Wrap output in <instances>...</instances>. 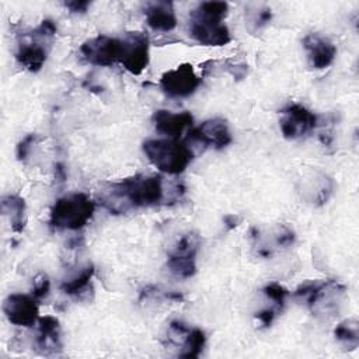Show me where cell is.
<instances>
[{
  "label": "cell",
  "instance_id": "obj_12",
  "mask_svg": "<svg viewBox=\"0 0 359 359\" xmlns=\"http://www.w3.org/2000/svg\"><path fill=\"white\" fill-rule=\"evenodd\" d=\"M3 313L11 324L25 328L32 327L39 320V307L32 294H8L3 302Z\"/></svg>",
  "mask_w": 359,
  "mask_h": 359
},
{
  "label": "cell",
  "instance_id": "obj_7",
  "mask_svg": "<svg viewBox=\"0 0 359 359\" xmlns=\"http://www.w3.org/2000/svg\"><path fill=\"white\" fill-rule=\"evenodd\" d=\"M201 237L195 231L184 233L167 254V268L178 278L188 279L196 273V255Z\"/></svg>",
  "mask_w": 359,
  "mask_h": 359
},
{
  "label": "cell",
  "instance_id": "obj_22",
  "mask_svg": "<svg viewBox=\"0 0 359 359\" xmlns=\"http://www.w3.org/2000/svg\"><path fill=\"white\" fill-rule=\"evenodd\" d=\"M262 292H264V294H265L268 299H271V300L273 302V304H275V307H276L278 310H280V309L285 306V302H286V299H287V296H289V290H287L283 285H280V283H278V282H269V283H266V285L264 286Z\"/></svg>",
  "mask_w": 359,
  "mask_h": 359
},
{
  "label": "cell",
  "instance_id": "obj_4",
  "mask_svg": "<svg viewBox=\"0 0 359 359\" xmlns=\"http://www.w3.org/2000/svg\"><path fill=\"white\" fill-rule=\"evenodd\" d=\"M95 202L84 192H72L55 201L49 224L57 230H80L93 219Z\"/></svg>",
  "mask_w": 359,
  "mask_h": 359
},
{
  "label": "cell",
  "instance_id": "obj_6",
  "mask_svg": "<svg viewBox=\"0 0 359 359\" xmlns=\"http://www.w3.org/2000/svg\"><path fill=\"white\" fill-rule=\"evenodd\" d=\"M345 293V286L337 280H307L296 290V297H307V304L314 314H325L334 311L341 297Z\"/></svg>",
  "mask_w": 359,
  "mask_h": 359
},
{
  "label": "cell",
  "instance_id": "obj_25",
  "mask_svg": "<svg viewBox=\"0 0 359 359\" xmlns=\"http://www.w3.org/2000/svg\"><path fill=\"white\" fill-rule=\"evenodd\" d=\"M296 240L294 231L287 226H280L279 231L275 234V244L278 247H290Z\"/></svg>",
  "mask_w": 359,
  "mask_h": 359
},
{
  "label": "cell",
  "instance_id": "obj_21",
  "mask_svg": "<svg viewBox=\"0 0 359 359\" xmlns=\"http://www.w3.org/2000/svg\"><path fill=\"white\" fill-rule=\"evenodd\" d=\"M206 344V335L201 328H189L185 332L184 337V342H182V348L181 352L178 353L181 358H198L203 349Z\"/></svg>",
  "mask_w": 359,
  "mask_h": 359
},
{
  "label": "cell",
  "instance_id": "obj_5",
  "mask_svg": "<svg viewBox=\"0 0 359 359\" xmlns=\"http://www.w3.org/2000/svg\"><path fill=\"white\" fill-rule=\"evenodd\" d=\"M56 31V24L50 18H45L35 29L22 35L15 52L18 65L31 73L39 72L48 59L49 43H52Z\"/></svg>",
  "mask_w": 359,
  "mask_h": 359
},
{
  "label": "cell",
  "instance_id": "obj_3",
  "mask_svg": "<svg viewBox=\"0 0 359 359\" xmlns=\"http://www.w3.org/2000/svg\"><path fill=\"white\" fill-rule=\"evenodd\" d=\"M142 150L157 170L168 175L184 172L194 158V151L181 139H147Z\"/></svg>",
  "mask_w": 359,
  "mask_h": 359
},
{
  "label": "cell",
  "instance_id": "obj_13",
  "mask_svg": "<svg viewBox=\"0 0 359 359\" xmlns=\"http://www.w3.org/2000/svg\"><path fill=\"white\" fill-rule=\"evenodd\" d=\"M187 139L216 150H222L233 142L229 125L223 118H210L203 121L199 126L192 128L188 132Z\"/></svg>",
  "mask_w": 359,
  "mask_h": 359
},
{
  "label": "cell",
  "instance_id": "obj_15",
  "mask_svg": "<svg viewBox=\"0 0 359 359\" xmlns=\"http://www.w3.org/2000/svg\"><path fill=\"white\" fill-rule=\"evenodd\" d=\"M303 48L313 69L321 70L332 65L337 56V46L325 36L317 32L307 34L303 38Z\"/></svg>",
  "mask_w": 359,
  "mask_h": 359
},
{
  "label": "cell",
  "instance_id": "obj_17",
  "mask_svg": "<svg viewBox=\"0 0 359 359\" xmlns=\"http://www.w3.org/2000/svg\"><path fill=\"white\" fill-rule=\"evenodd\" d=\"M147 25L160 32H170L177 27V14L171 1L147 3L144 8Z\"/></svg>",
  "mask_w": 359,
  "mask_h": 359
},
{
  "label": "cell",
  "instance_id": "obj_20",
  "mask_svg": "<svg viewBox=\"0 0 359 359\" xmlns=\"http://www.w3.org/2000/svg\"><path fill=\"white\" fill-rule=\"evenodd\" d=\"M95 273L94 265L90 262L84 268L80 269L79 273H76L73 278L62 282L60 290L67 296H79L84 293V290L90 286V282Z\"/></svg>",
  "mask_w": 359,
  "mask_h": 359
},
{
  "label": "cell",
  "instance_id": "obj_26",
  "mask_svg": "<svg viewBox=\"0 0 359 359\" xmlns=\"http://www.w3.org/2000/svg\"><path fill=\"white\" fill-rule=\"evenodd\" d=\"M278 313H279V310L276 307H268V309H262V310L257 311L255 313V318L261 323L262 327L268 328V327L272 325V323L276 318Z\"/></svg>",
  "mask_w": 359,
  "mask_h": 359
},
{
  "label": "cell",
  "instance_id": "obj_14",
  "mask_svg": "<svg viewBox=\"0 0 359 359\" xmlns=\"http://www.w3.org/2000/svg\"><path fill=\"white\" fill-rule=\"evenodd\" d=\"M151 122L158 133L170 139H181L182 133L192 126L194 116L188 111L172 112L168 109H157L151 115Z\"/></svg>",
  "mask_w": 359,
  "mask_h": 359
},
{
  "label": "cell",
  "instance_id": "obj_9",
  "mask_svg": "<svg viewBox=\"0 0 359 359\" xmlns=\"http://www.w3.org/2000/svg\"><path fill=\"white\" fill-rule=\"evenodd\" d=\"M80 53L83 59L93 66L109 67L121 60L122 39L100 34L83 42Z\"/></svg>",
  "mask_w": 359,
  "mask_h": 359
},
{
  "label": "cell",
  "instance_id": "obj_18",
  "mask_svg": "<svg viewBox=\"0 0 359 359\" xmlns=\"http://www.w3.org/2000/svg\"><path fill=\"white\" fill-rule=\"evenodd\" d=\"M1 213L8 216L11 223V230L14 233H22L27 224V205L22 196L20 195H4L0 202Z\"/></svg>",
  "mask_w": 359,
  "mask_h": 359
},
{
  "label": "cell",
  "instance_id": "obj_8",
  "mask_svg": "<svg viewBox=\"0 0 359 359\" xmlns=\"http://www.w3.org/2000/svg\"><path fill=\"white\" fill-rule=\"evenodd\" d=\"M279 128L285 139L296 140L316 129L318 116L302 104L292 102L285 105L280 111Z\"/></svg>",
  "mask_w": 359,
  "mask_h": 359
},
{
  "label": "cell",
  "instance_id": "obj_16",
  "mask_svg": "<svg viewBox=\"0 0 359 359\" xmlns=\"http://www.w3.org/2000/svg\"><path fill=\"white\" fill-rule=\"evenodd\" d=\"M36 348L45 355L59 353L62 351V330L59 320L53 316H43L38 320V334L35 339Z\"/></svg>",
  "mask_w": 359,
  "mask_h": 359
},
{
  "label": "cell",
  "instance_id": "obj_27",
  "mask_svg": "<svg viewBox=\"0 0 359 359\" xmlns=\"http://www.w3.org/2000/svg\"><path fill=\"white\" fill-rule=\"evenodd\" d=\"M271 20H272V10L268 8V7H264V8H261V10L255 14V17H254V20H252V24H254L255 29H261V28L265 27Z\"/></svg>",
  "mask_w": 359,
  "mask_h": 359
},
{
  "label": "cell",
  "instance_id": "obj_28",
  "mask_svg": "<svg viewBox=\"0 0 359 359\" xmlns=\"http://www.w3.org/2000/svg\"><path fill=\"white\" fill-rule=\"evenodd\" d=\"M63 4L73 14H84L91 6L88 0H72V1H65Z\"/></svg>",
  "mask_w": 359,
  "mask_h": 359
},
{
  "label": "cell",
  "instance_id": "obj_1",
  "mask_svg": "<svg viewBox=\"0 0 359 359\" xmlns=\"http://www.w3.org/2000/svg\"><path fill=\"white\" fill-rule=\"evenodd\" d=\"M185 187L182 182H164L161 175L136 174L112 182L100 192L101 203L114 215L128 213L143 208L174 203L182 198Z\"/></svg>",
  "mask_w": 359,
  "mask_h": 359
},
{
  "label": "cell",
  "instance_id": "obj_29",
  "mask_svg": "<svg viewBox=\"0 0 359 359\" xmlns=\"http://www.w3.org/2000/svg\"><path fill=\"white\" fill-rule=\"evenodd\" d=\"M223 222H224L226 227H227L229 230H231V229H236V227L240 224L241 217H240L238 215H226V216L223 217Z\"/></svg>",
  "mask_w": 359,
  "mask_h": 359
},
{
  "label": "cell",
  "instance_id": "obj_10",
  "mask_svg": "<svg viewBox=\"0 0 359 359\" xmlns=\"http://www.w3.org/2000/svg\"><path fill=\"white\" fill-rule=\"evenodd\" d=\"M158 84L167 97L187 98L198 90L202 84V79L195 73L191 63H182L175 69L163 73Z\"/></svg>",
  "mask_w": 359,
  "mask_h": 359
},
{
  "label": "cell",
  "instance_id": "obj_11",
  "mask_svg": "<svg viewBox=\"0 0 359 359\" xmlns=\"http://www.w3.org/2000/svg\"><path fill=\"white\" fill-rule=\"evenodd\" d=\"M149 38L144 32H128L122 39V55L119 63L129 73L139 76L147 67L150 60Z\"/></svg>",
  "mask_w": 359,
  "mask_h": 359
},
{
  "label": "cell",
  "instance_id": "obj_24",
  "mask_svg": "<svg viewBox=\"0 0 359 359\" xmlns=\"http://www.w3.org/2000/svg\"><path fill=\"white\" fill-rule=\"evenodd\" d=\"M38 136L35 133H28L25 137H22V140H20V143L17 144V149H15V156H17V160L25 163L29 153H31V149L34 146V143L36 142Z\"/></svg>",
  "mask_w": 359,
  "mask_h": 359
},
{
  "label": "cell",
  "instance_id": "obj_2",
  "mask_svg": "<svg viewBox=\"0 0 359 359\" xmlns=\"http://www.w3.org/2000/svg\"><path fill=\"white\" fill-rule=\"evenodd\" d=\"M229 4L224 1L199 3L189 14L188 31L191 38L205 46H223L231 41L229 27L223 22Z\"/></svg>",
  "mask_w": 359,
  "mask_h": 359
},
{
  "label": "cell",
  "instance_id": "obj_19",
  "mask_svg": "<svg viewBox=\"0 0 359 359\" xmlns=\"http://www.w3.org/2000/svg\"><path fill=\"white\" fill-rule=\"evenodd\" d=\"M335 339L346 349L355 351L359 345V323L356 318H348L341 321L334 328Z\"/></svg>",
  "mask_w": 359,
  "mask_h": 359
},
{
  "label": "cell",
  "instance_id": "obj_23",
  "mask_svg": "<svg viewBox=\"0 0 359 359\" xmlns=\"http://www.w3.org/2000/svg\"><path fill=\"white\" fill-rule=\"evenodd\" d=\"M50 290V280L46 273H39L34 278L31 293L36 300H42L49 294Z\"/></svg>",
  "mask_w": 359,
  "mask_h": 359
}]
</instances>
